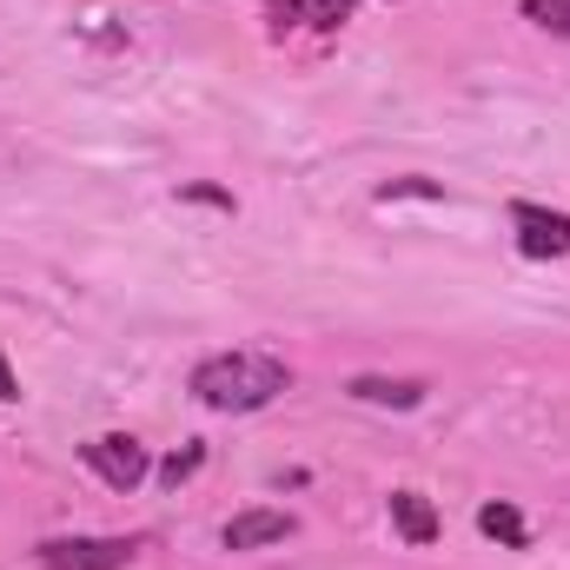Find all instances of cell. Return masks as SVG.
I'll list each match as a JSON object with an SVG mask.
<instances>
[{
  "label": "cell",
  "mask_w": 570,
  "mask_h": 570,
  "mask_svg": "<svg viewBox=\"0 0 570 570\" xmlns=\"http://www.w3.org/2000/svg\"><path fill=\"white\" fill-rule=\"evenodd\" d=\"M279 392H292V372L273 352H213L193 365V399L206 412H266Z\"/></svg>",
  "instance_id": "6da1fadb"
},
{
  "label": "cell",
  "mask_w": 570,
  "mask_h": 570,
  "mask_svg": "<svg viewBox=\"0 0 570 570\" xmlns=\"http://www.w3.org/2000/svg\"><path fill=\"white\" fill-rule=\"evenodd\" d=\"M80 458H87V471L107 491H134V484H146V471H153V458H146V444L134 431H107V438L80 444Z\"/></svg>",
  "instance_id": "7a4b0ae2"
},
{
  "label": "cell",
  "mask_w": 570,
  "mask_h": 570,
  "mask_svg": "<svg viewBox=\"0 0 570 570\" xmlns=\"http://www.w3.org/2000/svg\"><path fill=\"white\" fill-rule=\"evenodd\" d=\"M40 564L47 570H127L134 564V544L127 538H47Z\"/></svg>",
  "instance_id": "3957f363"
},
{
  "label": "cell",
  "mask_w": 570,
  "mask_h": 570,
  "mask_svg": "<svg viewBox=\"0 0 570 570\" xmlns=\"http://www.w3.org/2000/svg\"><path fill=\"white\" fill-rule=\"evenodd\" d=\"M511 226H518V253H524V259H564L570 253V213H551V206L518 199V206H511Z\"/></svg>",
  "instance_id": "277c9868"
},
{
  "label": "cell",
  "mask_w": 570,
  "mask_h": 570,
  "mask_svg": "<svg viewBox=\"0 0 570 570\" xmlns=\"http://www.w3.org/2000/svg\"><path fill=\"white\" fill-rule=\"evenodd\" d=\"M292 531H298L292 511H266V504H259V511H239L219 538H226V551H266V544H285Z\"/></svg>",
  "instance_id": "5b68a950"
},
{
  "label": "cell",
  "mask_w": 570,
  "mask_h": 570,
  "mask_svg": "<svg viewBox=\"0 0 570 570\" xmlns=\"http://www.w3.org/2000/svg\"><path fill=\"white\" fill-rule=\"evenodd\" d=\"M425 392H431L425 379H379V372L352 379V399H358V405H392V412H419Z\"/></svg>",
  "instance_id": "8992f818"
},
{
  "label": "cell",
  "mask_w": 570,
  "mask_h": 570,
  "mask_svg": "<svg viewBox=\"0 0 570 570\" xmlns=\"http://www.w3.org/2000/svg\"><path fill=\"white\" fill-rule=\"evenodd\" d=\"M392 524H399V538H405V544H431V538L444 531L425 491H392Z\"/></svg>",
  "instance_id": "52a82bcc"
},
{
  "label": "cell",
  "mask_w": 570,
  "mask_h": 570,
  "mask_svg": "<svg viewBox=\"0 0 570 570\" xmlns=\"http://www.w3.org/2000/svg\"><path fill=\"white\" fill-rule=\"evenodd\" d=\"M478 531H484V538H498V544H511V551H524V538H531V531H524V518H518L511 504H484V511H478Z\"/></svg>",
  "instance_id": "ba28073f"
},
{
  "label": "cell",
  "mask_w": 570,
  "mask_h": 570,
  "mask_svg": "<svg viewBox=\"0 0 570 570\" xmlns=\"http://www.w3.org/2000/svg\"><path fill=\"white\" fill-rule=\"evenodd\" d=\"M524 20H538L544 33L570 40V0H524Z\"/></svg>",
  "instance_id": "9c48e42d"
},
{
  "label": "cell",
  "mask_w": 570,
  "mask_h": 570,
  "mask_svg": "<svg viewBox=\"0 0 570 570\" xmlns=\"http://www.w3.org/2000/svg\"><path fill=\"white\" fill-rule=\"evenodd\" d=\"M379 199H385V206H392V199H444V186L412 173V179H392V186H379Z\"/></svg>",
  "instance_id": "30bf717a"
},
{
  "label": "cell",
  "mask_w": 570,
  "mask_h": 570,
  "mask_svg": "<svg viewBox=\"0 0 570 570\" xmlns=\"http://www.w3.org/2000/svg\"><path fill=\"white\" fill-rule=\"evenodd\" d=\"M199 464H206V444H186V451H173V458L159 464V478H166V484H186Z\"/></svg>",
  "instance_id": "8fae6325"
},
{
  "label": "cell",
  "mask_w": 570,
  "mask_h": 570,
  "mask_svg": "<svg viewBox=\"0 0 570 570\" xmlns=\"http://www.w3.org/2000/svg\"><path fill=\"white\" fill-rule=\"evenodd\" d=\"M179 199H199V206H219V213H233V193H219V186H179Z\"/></svg>",
  "instance_id": "7c38bea8"
},
{
  "label": "cell",
  "mask_w": 570,
  "mask_h": 570,
  "mask_svg": "<svg viewBox=\"0 0 570 570\" xmlns=\"http://www.w3.org/2000/svg\"><path fill=\"white\" fill-rule=\"evenodd\" d=\"M13 399H20V379H13V365L0 358V405H13Z\"/></svg>",
  "instance_id": "4fadbf2b"
}]
</instances>
